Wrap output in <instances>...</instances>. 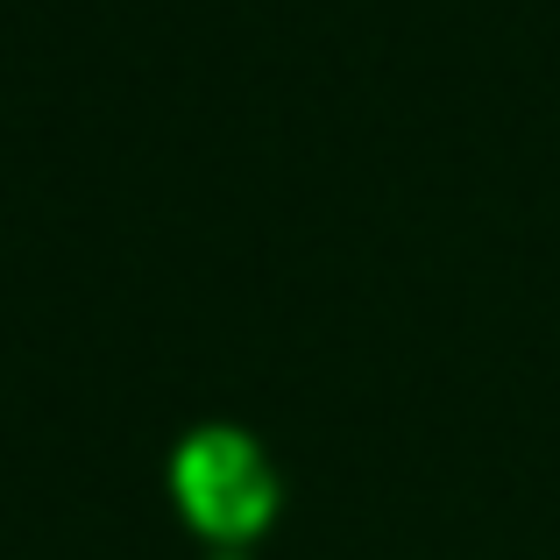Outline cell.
<instances>
[{
    "label": "cell",
    "instance_id": "cell-1",
    "mask_svg": "<svg viewBox=\"0 0 560 560\" xmlns=\"http://www.w3.org/2000/svg\"><path fill=\"white\" fill-rule=\"evenodd\" d=\"M178 497L206 533H248L270 511V476L234 433H199L178 454Z\"/></svg>",
    "mask_w": 560,
    "mask_h": 560
}]
</instances>
